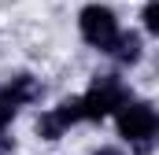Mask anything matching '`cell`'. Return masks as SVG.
<instances>
[{
	"label": "cell",
	"mask_w": 159,
	"mask_h": 155,
	"mask_svg": "<svg viewBox=\"0 0 159 155\" xmlns=\"http://www.w3.org/2000/svg\"><path fill=\"white\" fill-rule=\"evenodd\" d=\"M115 118H119L122 140H129V144L137 148V155L152 152V140H156V129H159V115H156V107H152L148 100L126 96L119 104V111H115Z\"/></svg>",
	"instance_id": "1"
},
{
	"label": "cell",
	"mask_w": 159,
	"mask_h": 155,
	"mask_svg": "<svg viewBox=\"0 0 159 155\" xmlns=\"http://www.w3.org/2000/svg\"><path fill=\"white\" fill-rule=\"evenodd\" d=\"M126 96H129V89L119 74H96L93 85L81 92V118L85 122H104L107 115L119 111V104Z\"/></svg>",
	"instance_id": "2"
},
{
	"label": "cell",
	"mask_w": 159,
	"mask_h": 155,
	"mask_svg": "<svg viewBox=\"0 0 159 155\" xmlns=\"http://www.w3.org/2000/svg\"><path fill=\"white\" fill-rule=\"evenodd\" d=\"M78 30L85 37V44L107 52L115 44V37H119V19H115V11L107 4H89V7H81V15H78Z\"/></svg>",
	"instance_id": "3"
},
{
	"label": "cell",
	"mask_w": 159,
	"mask_h": 155,
	"mask_svg": "<svg viewBox=\"0 0 159 155\" xmlns=\"http://www.w3.org/2000/svg\"><path fill=\"white\" fill-rule=\"evenodd\" d=\"M41 96V85H37V78H30V74H15L4 89H0V133L11 126V118L19 115V107H26V104H34Z\"/></svg>",
	"instance_id": "4"
},
{
	"label": "cell",
	"mask_w": 159,
	"mask_h": 155,
	"mask_svg": "<svg viewBox=\"0 0 159 155\" xmlns=\"http://www.w3.org/2000/svg\"><path fill=\"white\" fill-rule=\"evenodd\" d=\"M141 52H144V41H141V33H133V30H129V33H122V30H119L115 44L107 48V55H111V59H119L122 67H126V63L133 67V63L141 59Z\"/></svg>",
	"instance_id": "5"
},
{
	"label": "cell",
	"mask_w": 159,
	"mask_h": 155,
	"mask_svg": "<svg viewBox=\"0 0 159 155\" xmlns=\"http://www.w3.org/2000/svg\"><path fill=\"white\" fill-rule=\"evenodd\" d=\"M141 19H144V30H148L152 37H159V0H148V4H144Z\"/></svg>",
	"instance_id": "6"
},
{
	"label": "cell",
	"mask_w": 159,
	"mask_h": 155,
	"mask_svg": "<svg viewBox=\"0 0 159 155\" xmlns=\"http://www.w3.org/2000/svg\"><path fill=\"white\" fill-rule=\"evenodd\" d=\"M11 148H15V140H11V137H4V133H0V155H11Z\"/></svg>",
	"instance_id": "7"
},
{
	"label": "cell",
	"mask_w": 159,
	"mask_h": 155,
	"mask_svg": "<svg viewBox=\"0 0 159 155\" xmlns=\"http://www.w3.org/2000/svg\"><path fill=\"white\" fill-rule=\"evenodd\" d=\"M93 155H122L119 148H100V152H93Z\"/></svg>",
	"instance_id": "8"
}]
</instances>
